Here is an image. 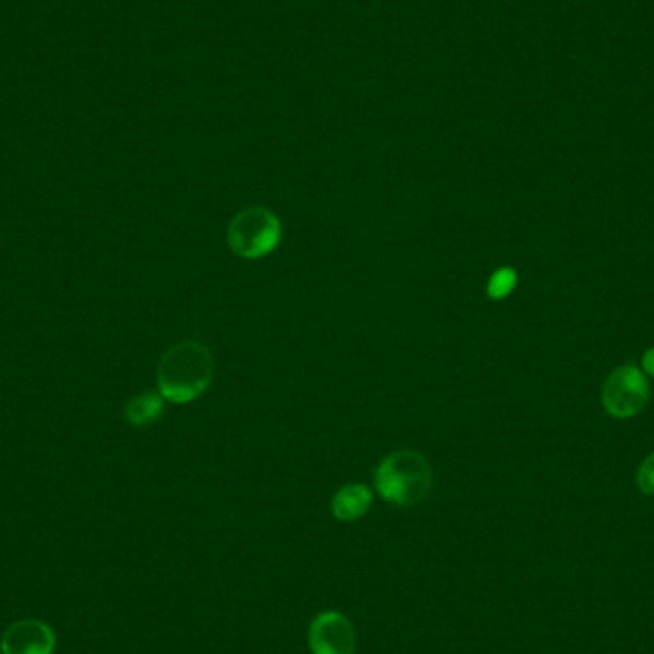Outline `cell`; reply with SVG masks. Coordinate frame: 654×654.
Returning a JSON list of instances; mask_svg holds the SVG:
<instances>
[{
    "label": "cell",
    "mask_w": 654,
    "mask_h": 654,
    "mask_svg": "<svg viewBox=\"0 0 654 654\" xmlns=\"http://www.w3.org/2000/svg\"><path fill=\"white\" fill-rule=\"evenodd\" d=\"M215 378V358L198 341H182L162 356L157 387L165 401L175 404L200 399Z\"/></svg>",
    "instance_id": "6da1fadb"
},
{
    "label": "cell",
    "mask_w": 654,
    "mask_h": 654,
    "mask_svg": "<svg viewBox=\"0 0 654 654\" xmlns=\"http://www.w3.org/2000/svg\"><path fill=\"white\" fill-rule=\"evenodd\" d=\"M432 467L416 450L387 455L376 469V488L383 500L399 508H414L432 490Z\"/></svg>",
    "instance_id": "7a4b0ae2"
},
{
    "label": "cell",
    "mask_w": 654,
    "mask_h": 654,
    "mask_svg": "<svg viewBox=\"0 0 654 654\" xmlns=\"http://www.w3.org/2000/svg\"><path fill=\"white\" fill-rule=\"evenodd\" d=\"M282 239V223L264 207L243 209L228 226V243L238 257L261 259L270 254Z\"/></svg>",
    "instance_id": "3957f363"
},
{
    "label": "cell",
    "mask_w": 654,
    "mask_h": 654,
    "mask_svg": "<svg viewBox=\"0 0 654 654\" xmlns=\"http://www.w3.org/2000/svg\"><path fill=\"white\" fill-rule=\"evenodd\" d=\"M649 385L643 373L633 366H623L608 376L603 387V404L615 417H631L645 406Z\"/></svg>",
    "instance_id": "277c9868"
},
{
    "label": "cell",
    "mask_w": 654,
    "mask_h": 654,
    "mask_svg": "<svg viewBox=\"0 0 654 654\" xmlns=\"http://www.w3.org/2000/svg\"><path fill=\"white\" fill-rule=\"evenodd\" d=\"M356 630L340 610H323L308 628V649L312 654H355Z\"/></svg>",
    "instance_id": "5b68a950"
},
{
    "label": "cell",
    "mask_w": 654,
    "mask_h": 654,
    "mask_svg": "<svg viewBox=\"0 0 654 654\" xmlns=\"http://www.w3.org/2000/svg\"><path fill=\"white\" fill-rule=\"evenodd\" d=\"M56 631L37 618L10 623L0 639L2 654H55Z\"/></svg>",
    "instance_id": "8992f818"
},
{
    "label": "cell",
    "mask_w": 654,
    "mask_h": 654,
    "mask_svg": "<svg viewBox=\"0 0 654 654\" xmlns=\"http://www.w3.org/2000/svg\"><path fill=\"white\" fill-rule=\"evenodd\" d=\"M371 501H373V494L368 486H343L340 492L333 496V515L343 523H355L370 511Z\"/></svg>",
    "instance_id": "52a82bcc"
},
{
    "label": "cell",
    "mask_w": 654,
    "mask_h": 654,
    "mask_svg": "<svg viewBox=\"0 0 654 654\" xmlns=\"http://www.w3.org/2000/svg\"><path fill=\"white\" fill-rule=\"evenodd\" d=\"M165 399L159 393H142L127 402L124 417L134 427H146L163 416Z\"/></svg>",
    "instance_id": "ba28073f"
},
{
    "label": "cell",
    "mask_w": 654,
    "mask_h": 654,
    "mask_svg": "<svg viewBox=\"0 0 654 654\" xmlns=\"http://www.w3.org/2000/svg\"><path fill=\"white\" fill-rule=\"evenodd\" d=\"M516 272L513 269H500L488 282V295L490 299H506L509 293L515 289Z\"/></svg>",
    "instance_id": "9c48e42d"
},
{
    "label": "cell",
    "mask_w": 654,
    "mask_h": 654,
    "mask_svg": "<svg viewBox=\"0 0 654 654\" xmlns=\"http://www.w3.org/2000/svg\"><path fill=\"white\" fill-rule=\"evenodd\" d=\"M638 486L646 496H654V454L641 463L638 471Z\"/></svg>",
    "instance_id": "30bf717a"
},
{
    "label": "cell",
    "mask_w": 654,
    "mask_h": 654,
    "mask_svg": "<svg viewBox=\"0 0 654 654\" xmlns=\"http://www.w3.org/2000/svg\"><path fill=\"white\" fill-rule=\"evenodd\" d=\"M643 368H645L646 373H651L654 378V347L646 350L645 356H643Z\"/></svg>",
    "instance_id": "8fae6325"
}]
</instances>
